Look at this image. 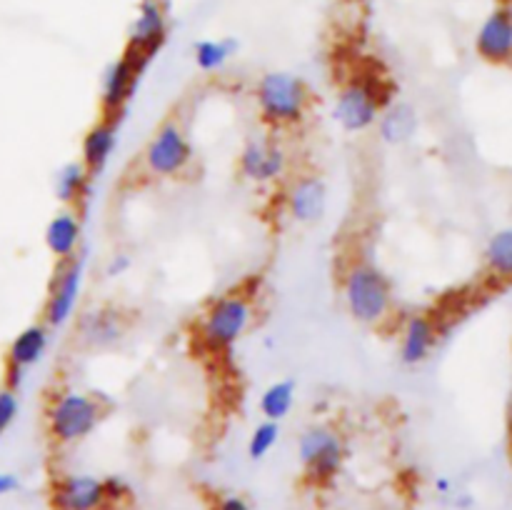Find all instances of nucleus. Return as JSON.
<instances>
[{
    "instance_id": "21",
    "label": "nucleus",
    "mask_w": 512,
    "mask_h": 510,
    "mask_svg": "<svg viewBox=\"0 0 512 510\" xmlns=\"http://www.w3.org/2000/svg\"><path fill=\"white\" fill-rule=\"evenodd\" d=\"M90 178H93V175L88 173V168H85L80 160H68V163H63L55 170V198L63 205H68V208H78L85 200V195L90 193Z\"/></svg>"
},
{
    "instance_id": "27",
    "label": "nucleus",
    "mask_w": 512,
    "mask_h": 510,
    "mask_svg": "<svg viewBox=\"0 0 512 510\" xmlns=\"http://www.w3.org/2000/svg\"><path fill=\"white\" fill-rule=\"evenodd\" d=\"M130 265H133V258H130L128 253H115L110 255L108 265H105V273H108L110 278H118V275L128 273Z\"/></svg>"
},
{
    "instance_id": "25",
    "label": "nucleus",
    "mask_w": 512,
    "mask_h": 510,
    "mask_svg": "<svg viewBox=\"0 0 512 510\" xmlns=\"http://www.w3.org/2000/svg\"><path fill=\"white\" fill-rule=\"evenodd\" d=\"M280 443V423L278 420H263L253 428L248 440V455L253 460H263L265 455H270L275 450V445Z\"/></svg>"
},
{
    "instance_id": "9",
    "label": "nucleus",
    "mask_w": 512,
    "mask_h": 510,
    "mask_svg": "<svg viewBox=\"0 0 512 510\" xmlns=\"http://www.w3.org/2000/svg\"><path fill=\"white\" fill-rule=\"evenodd\" d=\"M168 40V13L163 0H140L128 30V53L148 63Z\"/></svg>"
},
{
    "instance_id": "28",
    "label": "nucleus",
    "mask_w": 512,
    "mask_h": 510,
    "mask_svg": "<svg viewBox=\"0 0 512 510\" xmlns=\"http://www.w3.org/2000/svg\"><path fill=\"white\" fill-rule=\"evenodd\" d=\"M213 510H253V505L243 498V495H220L213 503Z\"/></svg>"
},
{
    "instance_id": "6",
    "label": "nucleus",
    "mask_w": 512,
    "mask_h": 510,
    "mask_svg": "<svg viewBox=\"0 0 512 510\" xmlns=\"http://www.w3.org/2000/svg\"><path fill=\"white\" fill-rule=\"evenodd\" d=\"M298 458L308 483H333L345 463L343 435L328 425H310L298 438Z\"/></svg>"
},
{
    "instance_id": "22",
    "label": "nucleus",
    "mask_w": 512,
    "mask_h": 510,
    "mask_svg": "<svg viewBox=\"0 0 512 510\" xmlns=\"http://www.w3.org/2000/svg\"><path fill=\"white\" fill-rule=\"evenodd\" d=\"M238 50V43L230 38H205L198 40L193 48L195 65H198L203 73H218L225 65L230 63V58Z\"/></svg>"
},
{
    "instance_id": "1",
    "label": "nucleus",
    "mask_w": 512,
    "mask_h": 510,
    "mask_svg": "<svg viewBox=\"0 0 512 510\" xmlns=\"http://www.w3.org/2000/svg\"><path fill=\"white\" fill-rule=\"evenodd\" d=\"M343 300L360 325H383L393 310V283L375 263L358 260L345 270Z\"/></svg>"
},
{
    "instance_id": "4",
    "label": "nucleus",
    "mask_w": 512,
    "mask_h": 510,
    "mask_svg": "<svg viewBox=\"0 0 512 510\" xmlns=\"http://www.w3.org/2000/svg\"><path fill=\"white\" fill-rule=\"evenodd\" d=\"M103 420V405L95 395L83 390H60L50 398L45 425L53 443L75 445L88 438Z\"/></svg>"
},
{
    "instance_id": "2",
    "label": "nucleus",
    "mask_w": 512,
    "mask_h": 510,
    "mask_svg": "<svg viewBox=\"0 0 512 510\" xmlns=\"http://www.w3.org/2000/svg\"><path fill=\"white\" fill-rule=\"evenodd\" d=\"M255 105L260 118L273 128H293L305 120L310 108V88L300 75L270 70L255 85Z\"/></svg>"
},
{
    "instance_id": "3",
    "label": "nucleus",
    "mask_w": 512,
    "mask_h": 510,
    "mask_svg": "<svg viewBox=\"0 0 512 510\" xmlns=\"http://www.w3.org/2000/svg\"><path fill=\"white\" fill-rule=\"evenodd\" d=\"M255 318L253 300L245 293H225L205 308L198 320V340L210 353H225L250 330Z\"/></svg>"
},
{
    "instance_id": "31",
    "label": "nucleus",
    "mask_w": 512,
    "mask_h": 510,
    "mask_svg": "<svg viewBox=\"0 0 512 510\" xmlns=\"http://www.w3.org/2000/svg\"><path fill=\"white\" fill-rule=\"evenodd\" d=\"M438 490H440V493H448V490H450V483H448V480L440 478V480H438Z\"/></svg>"
},
{
    "instance_id": "13",
    "label": "nucleus",
    "mask_w": 512,
    "mask_h": 510,
    "mask_svg": "<svg viewBox=\"0 0 512 510\" xmlns=\"http://www.w3.org/2000/svg\"><path fill=\"white\" fill-rule=\"evenodd\" d=\"M50 503L55 510H103L110 503L105 480L90 473H68L53 483Z\"/></svg>"
},
{
    "instance_id": "18",
    "label": "nucleus",
    "mask_w": 512,
    "mask_h": 510,
    "mask_svg": "<svg viewBox=\"0 0 512 510\" xmlns=\"http://www.w3.org/2000/svg\"><path fill=\"white\" fill-rule=\"evenodd\" d=\"M80 240H83V220L75 208L60 210L45 225V245L58 263L78 258Z\"/></svg>"
},
{
    "instance_id": "12",
    "label": "nucleus",
    "mask_w": 512,
    "mask_h": 510,
    "mask_svg": "<svg viewBox=\"0 0 512 510\" xmlns=\"http://www.w3.org/2000/svg\"><path fill=\"white\" fill-rule=\"evenodd\" d=\"M50 348V328L45 323H33L28 328L20 330L8 345V365H5V378H8V388H18V383L23 380V375L30 368L40 363L45 358Z\"/></svg>"
},
{
    "instance_id": "30",
    "label": "nucleus",
    "mask_w": 512,
    "mask_h": 510,
    "mask_svg": "<svg viewBox=\"0 0 512 510\" xmlns=\"http://www.w3.org/2000/svg\"><path fill=\"white\" fill-rule=\"evenodd\" d=\"M20 488V478L13 473H5V470H0V498H5V495L15 493V490Z\"/></svg>"
},
{
    "instance_id": "15",
    "label": "nucleus",
    "mask_w": 512,
    "mask_h": 510,
    "mask_svg": "<svg viewBox=\"0 0 512 510\" xmlns=\"http://www.w3.org/2000/svg\"><path fill=\"white\" fill-rule=\"evenodd\" d=\"M285 205H288V213L295 223H318L328 210V185L318 175H300L288 188Z\"/></svg>"
},
{
    "instance_id": "5",
    "label": "nucleus",
    "mask_w": 512,
    "mask_h": 510,
    "mask_svg": "<svg viewBox=\"0 0 512 510\" xmlns=\"http://www.w3.org/2000/svg\"><path fill=\"white\" fill-rule=\"evenodd\" d=\"M390 103L388 85L375 73H360L340 88L335 98L333 118L345 133H365L378 123L380 113Z\"/></svg>"
},
{
    "instance_id": "24",
    "label": "nucleus",
    "mask_w": 512,
    "mask_h": 510,
    "mask_svg": "<svg viewBox=\"0 0 512 510\" xmlns=\"http://www.w3.org/2000/svg\"><path fill=\"white\" fill-rule=\"evenodd\" d=\"M485 265L495 278H512V228H503L490 235L488 245H485Z\"/></svg>"
},
{
    "instance_id": "14",
    "label": "nucleus",
    "mask_w": 512,
    "mask_h": 510,
    "mask_svg": "<svg viewBox=\"0 0 512 510\" xmlns=\"http://www.w3.org/2000/svg\"><path fill=\"white\" fill-rule=\"evenodd\" d=\"M143 68L145 60L135 58L133 53H125L123 58L113 60L103 70V78H100V105H103L105 113L118 115L128 105L135 88H138L140 70Z\"/></svg>"
},
{
    "instance_id": "26",
    "label": "nucleus",
    "mask_w": 512,
    "mask_h": 510,
    "mask_svg": "<svg viewBox=\"0 0 512 510\" xmlns=\"http://www.w3.org/2000/svg\"><path fill=\"white\" fill-rule=\"evenodd\" d=\"M20 413V400L18 393L13 388H0V435H5L10 430V425L15 423Z\"/></svg>"
},
{
    "instance_id": "8",
    "label": "nucleus",
    "mask_w": 512,
    "mask_h": 510,
    "mask_svg": "<svg viewBox=\"0 0 512 510\" xmlns=\"http://www.w3.org/2000/svg\"><path fill=\"white\" fill-rule=\"evenodd\" d=\"M85 268L80 258H70L58 263L48 285V298L43 308V323L48 328H65L75 318L80 293H83Z\"/></svg>"
},
{
    "instance_id": "17",
    "label": "nucleus",
    "mask_w": 512,
    "mask_h": 510,
    "mask_svg": "<svg viewBox=\"0 0 512 510\" xmlns=\"http://www.w3.org/2000/svg\"><path fill=\"white\" fill-rule=\"evenodd\" d=\"M438 345V325L430 315L415 313L403 323L400 333V360L408 368L425 363Z\"/></svg>"
},
{
    "instance_id": "16",
    "label": "nucleus",
    "mask_w": 512,
    "mask_h": 510,
    "mask_svg": "<svg viewBox=\"0 0 512 510\" xmlns=\"http://www.w3.org/2000/svg\"><path fill=\"white\" fill-rule=\"evenodd\" d=\"M475 50L488 63H510L512 60V10L495 8L480 23L475 35Z\"/></svg>"
},
{
    "instance_id": "10",
    "label": "nucleus",
    "mask_w": 512,
    "mask_h": 510,
    "mask_svg": "<svg viewBox=\"0 0 512 510\" xmlns=\"http://www.w3.org/2000/svg\"><path fill=\"white\" fill-rule=\"evenodd\" d=\"M128 315L115 305H100V308L85 310L75 323V335L85 348L108 350L115 348L128 335Z\"/></svg>"
},
{
    "instance_id": "20",
    "label": "nucleus",
    "mask_w": 512,
    "mask_h": 510,
    "mask_svg": "<svg viewBox=\"0 0 512 510\" xmlns=\"http://www.w3.org/2000/svg\"><path fill=\"white\" fill-rule=\"evenodd\" d=\"M418 113L410 103H388L378 118V135L388 145H405L418 133Z\"/></svg>"
},
{
    "instance_id": "7",
    "label": "nucleus",
    "mask_w": 512,
    "mask_h": 510,
    "mask_svg": "<svg viewBox=\"0 0 512 510\" xmlns=\"http://www.w3.org/2000/svg\"><path fill=\"white\" fill-rule=\"evenodd\" d=\"M193 163V145L180 120H165L143 150V170L150 178H178Z\"/></svg>"
},
{
    "instance_id": "19",
    "label": "nucleus",
    "mask_w": 512,
    "mask_h": 510,
    "mask_svg": "<svg viewBox=\"0 0 512 510\" xmlns=\"http://www.w3.org/2000/svg\"><path fill=\"white\" fill-rule=\"evenodd\" d=\"M115 150H118V125L113 120H100V123H95L83 135V143H80V163L88 168L90 175H100L108 168Z\"/></svg>"
},
{
    "instance_id": "23",
    "label": "nucleus",
    "mask_w": 512,
    "mask_h": 510,
    "mask_svg": "<svg viewBox=\"0 0 512 510\" xmlns=\"http://www.w3.org/2000/svg\"><path fill=\"white\" fill-rule=\"evenodd\" d=\"M295 405V380H275L260 395V413L265 420H285Z\"/></svg>"
},
{
    "instance_id": "11",
    "label": "nucleus",
    "mask_w": 512,
    "mask_h": 510,
    "mask_svg": "<svg viewBox=\"0 0 512 510\" xmlns=\"http://www.w3.org/2000/svg\"><path fill=\"white\" fill-rule=\"evenodd\" d=\"M238 170L250 183L270 185L285 175V170H288V155L273 140L250 138L243 145V150H240Z\"/></svg>"
},
{
    "instance_id": "29",
    "label": "nucleus",
    "mask_w": 512,
    "mask_h": 510,
    "mask_svg": "<svg viewBox=\"0 0 512 510\" xmlns=\"http://www.w3.org/2000/svg\"><path fill=\"white\" fill-rule=\"evenodd\" d=\"M105 480V495H108L110 503H118V500H123L125 495H128V485H125V480L120 478H103Z\"/></svg>"
}]
</instances>
